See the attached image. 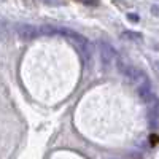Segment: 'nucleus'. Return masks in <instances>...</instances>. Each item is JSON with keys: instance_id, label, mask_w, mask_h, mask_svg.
<instances>
[{"instance_id": "1", "label": "nucleus", "mask_w": 159, "mask_h": 159, "mask_svg": "<svg viewBox=\"0 0 159 159\" xmlns=\"http://www.w3.org/2000/svg\"><path fill=\"white\" fill-rule=\"evenodd\" d=\"M40 35H61V37H65L67 40H72L75 45H78V48L81 49L83 52V57L84 61L89 64L92 62V46L89 43V40L86 37H83L81 34H78L76 30L73 29H69V27H54V25H43V27L38 29Z\"/></svg>"}, {"instance_id": "2", "label": "nucleus", "mask_w": 159, "mask_h": 159, "mask_svg": "<svg viewBox=\"0 0 159 159\" xmlns=\"http://www.w3.org/2000/svg\"><path fill=\"white\" fill-rule=\"evenodd\" d=\"M116 69L119 70V73L124 75L126 78L132 80V81H137V83H143V81H147L148 76L145 75L140 69H137L135 65H132L129 62H126L124 59H118L116 62Z\"/></svg>"}, {"instance_id": "3", "label": "nucleus", "mask_w": 159, "mask_h": 159, "mask_svg": "<svg viewBox=\"0 0 159 159\" xmlns=\"http://www.w3.org/2000/svg\"><path fill=\"white\" fill-rule=\"evenodd\" d=\"M97 49L100 52V59H102V64L103 65H111L113 61L116 59V49L108 43V42H105V40H99L97 42Z\"/></svg>"}, {"instance_id": "4", "label": "nucleus", "mask_w": 159, "mask_h": 159, "mask_svg": "<svg viewBox=\"0 0 159 159\" xmlns=\"http://www.w3.org/2000/svg\"><path fill=\"white\" fill-rule=\"evenodd\" d=\"M147 115H148V124L151 129H156L159 124V99L154 96L150 102H147Z\"/></svg>"}, {"instance_id": "5", "label": "nucleus", "mask_w": 159, "mask_h": 159, "mask_svg": "<svg viewBox=\"0 0 159 159\" xmlns=\"http://www.w3.org/2000/svg\"><path fill=\"white\" fill-rule=\"evenodd\" d=\"M16 34L22 42H32V40H35L40 35L38 29L32 24H18L16 25Z\"/></svg>"}, {"instance_id": "6", "label": "nucleus", "mask_w": 159, "mask_h": 159, "mask_svg": "<svg viewBox=\"0 0 159 159\" xmlns=\"http://www.w3.org/2000/svg\"><path fill=\"white\" fill-rule=\"evenodd\" d=\"M139 97H140L145 103L150 102V100L154 97L153 91H151V84H150L148 80H147V81H143V83H140V86H139Z\"/></svg>"}, {"instance_id": "7", "label": "nucleus", "mask_w": 159, "mask_h": 159, "mask_svg": "<svg viewBox=\"0 0 159 159\" xmlns=\"http://www.w3.org/2000/svg\"><path fill=\"white\" fill-rule=\"evenodd\" d=\"M121 38L123 40H130V42H139V40H142V34L134 32V30H126V32L121 34Z\"/></svg>"}, {"instance_id": "8", "label": "nucleus", "mask_w": 159, "mask_h": 159, "mask_svg": "<svg viewBox=\"0 0 159 159\" xmlns=\"http://www.w3.org/2000/svg\"><path fill=\"white\" fill-rule=\"evenodd\" d=\"M76 2H80V3H84V5H92V7L99 5V0H76Z\"/></svg>"}, {"instance_id": "9", "label": "nucleus", "mask_w": 159, "mask_h": 159, "mask_svg": "<svg viewBox=\"0 0 159 159\" xmlns=\"http://www.w3.org/2000/svg\"><path fill=\"white\" fill-rule=\"evenodd\" d=\"M127 19L132 21V22H139V16L135 15V13H129V15H127Z\"/></svg>"}, {"instance_id": "10", "label": "nucleus", "mask_w": 159, "mask_h": 159, "mask_svg": "<svg viewBox=\"0 0 159 159\" xmlns=\"http://www.w3.org/2000/svg\"><path fill=\"white\" fill-rule=\"evenodd\" d=\"M45 2H46L48 5H61V3H62L61 0H45Z\"/></svg>"}]
</instances>
